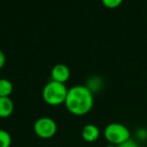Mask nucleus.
Masks as SVG:
<instances>
[{
    "instance_id": "1",
    "label": "nucleus",
    "mask_w": 147,
    "mask_h": 147,
    "mask_svg": "<svg viewBox=\"0 0 147 147\" xmlns=\"http://www.w3.org/2000/svg\"><path fill=\"white\" fill-rule=\"evenodd\" d=\"M65 105L71 114L84 116L94 106V94L86 85H75L68 91Z\"/></svg>"
},
{
    "instance_id": "2",
    "label": "nucleus",
    "mask_w": 147,
    "mask_h": 147,
    "mask_svg": "<svg viewBox=\"0 0 147 147\" xmlns=\"http://www.w3.org/2000/svg\"><path fill=\"white\" fill-rule=\"evenodd\" d=\"M68 91L66 84L51 80L42 89V99L46 104L51 106H59L65 104Z\"/></svg>"
},
{
    "instance_id": "3",
    "label": "nucleus",
    "mask_w": 147,
    "mask_h": 147,
    "mask_svg": "<svg viewBox=\"0 0 147 147\" xmlns=\"http://www.w3.org/2000/svg\"><path fill=\"white\" fill-rule=\"evenodd\" d=\"M104 136L109 144L118 146L131 138L130 130L124 124L112 122L104 129Z\"/></svg>"
},
{
    "instance_id": "4",
    "label": "nucleus",
    "mask_w": 147,
    "mask_h": 147,
    "mask_svg": "<svg viewBox=\"0 0 147 147\" xmlns=\"http://www.w3.org/2000/svg\"><path fill=\"white\" fill-rule=\"evenodd\" d=\"M34 133L41 139H49L55 135L57 131V125L51 117H40L34 122Z\"/></svg>"
},
{
    "instance_id": "5",
    "label": "nucleus",
    "mask_w": 147,
    "mask_h": 147,
    "mask_svg": "<svg viewBox=\"0 0 147 147\" xmlns=\"http://www.w3.org/2000/svg\"><path fill=\"white\" fill-rule=\"evenodd\" d=\"M51 76V80L65 84L70 79L71 70H70V68L67 65L59 63L53 67Z\"/></svg>"
},
{
    "instance_id": "6",
    "label": "nucleus",
    "mask_w": 147,
    "mask_h": 147,
    "mask_svg": "<svg viewBox=\"0 0 147 147\" xmlns=\"http://www.w3.org/2000/svg\"><path fill=\"white\" fill-rule=\"evenodd\" d=\"M100 129L95 124H86L82 129V138L86 142L92 143L99 139L100 137Z\"/></svg>"
},
{
    "instance_id": "7",
    "label": "nucleus",
    "mask_w": 147,
    "mask_h": 147,
    "mask_svg": "<svg viewBox=\"0 0 147 147\" xmlns=\"http://www.w3.org/2000/svg\"><path fill=\"white\" fill-rule=\"evenodd\" d=\"M14 111V103L10 97H0V118L11 116Z\"/></svg>"
},
{
    "instance_id": "8",
    "label": "nucleus",
    "mask_w": 147,
    "mask_h": 147,
    "mask_svg": "<svg viewBox=\"0 0 147 147\" xmlns=\"http://www.w3.org/2000/svg\"><path fill=\"white\" fill-rule=\"evenodd\" d=\"M103 84H104V82H103L102 78L99 77V76H93V77H91L90 79L87 81L86 86L89 88V90L94 94L95 92H99V91L102 89Z\"/></svg>"
},
{
    "instance_id": "9",
    "label": "nucleus",
    "mask_w": 147,
    "mask_h": 147,
    "mask_svg": "<svg viewBox=\"0 0 147 147\" xmlns=\"http://www.w3.org/2000/svg\"><path fill=\"white\" fill-rule=\"evenodd\" d=\"M13 92V84L6 78L0 79V97H10Z\"/></svg>"
},
{
    "instance_id": "10",
    "label": "nucleus",
    "mask_w": 147,
    "mask_h": 147,
    "mask_svg": "<svg viewBox=\"0 0 147 147\" xmlns=\"http://www.w3.org/2000/svg\"><path fill=\"white\" fill-rule=\"evenodd\" d=\"M11 142L12 139L9 132L4 129H0V147H10Z\"/></svg>"
},
{
    "instance_id": "11",
    "label": "nucleus",
    "mask_w": 147,
    "mask_h": 147,
    "mask_svg": "<svg viewBox=\"0 0 147 147\" xmlns=\"http://www.w3.org/2000/svg\"><path fill=\"white\" fill-rule=\"evenodd\" d=\"M101 1L105 7L109 8V9H114V8L119 7L123 0H101Z\"/></svg>"
},
{
    "instance_id": "12",
    "label": "nucleus",
    "mask_w": 147,
    "mask_h": 147,
    "mask_svg": "<svg viewBox=\"0 0 147 147\" xmlns=\"http://www.w3.org/2000/svg\"><path fill=\"white\" fill-rule=\"evenodd\" d=\"M117 147H140V146H139V144H138V142L136 141V140L130 138L129 140L125 141L124 143L120 144V145H118Z\"/></svg>"
},
{
    "instance_id": "13",
    "label": "nucleus",
    "mask_w": 147,
    "mask_h": 147,
    "mask_svg": "<svg viewBox=\"0 0 147 147\" xmlns=\"http://www.w3.org/2000/svg\"><path fill=\"white\" fill-rule=\"evenodd\" d=\"M136 136L139 140H146L147 139V130L144 128H140L136 132Z\"/></svg>"
},
{
    "instance_id": "14",
    "label": "nucleus",
    "mask_w": 147,
    "mask_h": 147,
    "mask_svg": "<svg viewBox=\"0 0 147 147\" xmlns=\"http://www.w3.org/2000/svg\"><path fill=\"white\" fill-rule=\"evenodd\" d=\"M5 61H6V57L5 54L3 53V51L0 49V70L3 68V66L5 65Z\"/></svg>"
},
{
    "instance_id": "15",
    "label": "nucleus",
    "mask_w": 147,
    "mask_h": 147,
    "mask_svg": "<svg viewBox=\"0 0 147 147\" xmlns=\"http://www.w3.org/2000/svg\"><path fill=\"white\" fill-rule=\"evenodd\" d=\"M106 147H117V146H115V145H113V144H108Z\"/></svg>"
}]
</instances>
